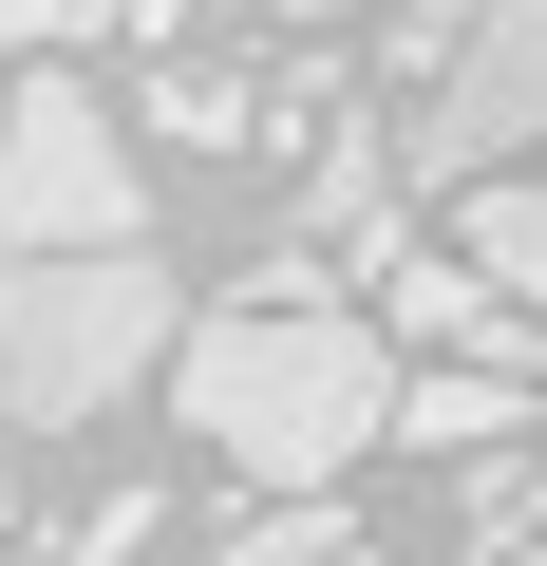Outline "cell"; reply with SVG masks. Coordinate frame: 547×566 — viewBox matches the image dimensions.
Wrapping results in <instances>:
<instances>
[{
    "mask_svg": "<svg viewBox=\"0 0 547 566\" xmlns=\"http://www.w3.org/2000/svg\"><path fill=\"white\" fill-rule=\"evenodd\" d=\"M397 340L378 322H340V303H303V283H264V303H227V322H189V359H170V416L227 453V472H264V491H340L378 434H397Z\"/></svg>",
    "mask_w": 547,
    "mask_h": 566,
    "instance_id": "6da1fadb",
    "label": "cell"
},
{
    "mask_svg": "<svg viewBox=\"0 0 547 566\" xmlns=\"http://www.w3.org/2000/svg\"><path fill=\"white\" fill-rule=\"evenodd\" d=\"M151 359H189L170 340V264H133V245H0V434H76Z\"/></svg>",
    "mask_w": 547,
    "mask_h": 566,
    "instance_id": "7a4b0ae2",
    "label": "cell"
},
{
    "mask_svg": "<svg viewBox=\"0 0 547 566\" xmlns=\"http://www.w3.org/2000/svg\"><path fill=\"white\" fill-rule=\"evenodd\" d=\"M133 227H151V189H133L114 95L20 76V114H0V245H133Z\"/></svg>",
    "mask_w": 547,
    "mask_h": 566,
    "instance_id": "3957f363",
    "label": "cell"
},
{
    "mask_svg": "<svg viewBox=\"0 0 547 566\" xmlns=\"http://www.w3.org/2000/svg\"><path fill=\"white\" fill-rule=\"evenodd\" d=\"M528 151H547V0H491V20L434 57V95H415L397 170H415V189H509Z\"/></svg>",
    "mask_w": 547,
    "mask_h": 566,
    "instance_id": "277c9868",
    "label": "cell"
},
{
    "mask_svg": "<svg viewBox=\"0 0 547 566\" xmlns=\"http://www.w3.org/2000/svg\"><path fill=\"white\" fill-rule=\"evenodd\" d=\"M397 434H415V453H509V434H528V397H509L491 359H434V378L397 397Z\"/></svg>",
    "mask_w": 547,
    "mask_h": 566,
    "instance_id": "5b68a950",
    "label": "cell"
},
{
    "mask_svg": "<svg viewBox=\"0 0 547 566\" xmlns=\"http://www.w3.org/2000/svg\"><path fill=\"white\" fill-rule=\"evenodd\" d=\"M453 245H472V264L509 283V303L547 322V170H509V189H472V208H453Z\"/></svg>",
    "mask_w": 547,
    "mask_h": 566,
    "instance_id": "8992f818",
    "label": "cell"
},
{
    "mask_svg": "<svg viewBox=\"0 0 547 566\" xmlns=\"http://www.w3.org/2000/svg\"><path fill=\"white\" fill-rule=\"evenodd\" d=\"M378 189H397V151H378V133H340V151H322V227H378Z\"/></svg>",
    "mask_w": 547,
    "mask_h": 566,
    "instance_id": "52a82bcc",
    "label": "cell"
},
{
    "mask_svg": "<svg viewBox=\"0 0 547 566\" xmlns=\"http://www.w3.org/2000/svg\"><path fill=\"white\" fill-rule=\"evenodd\" d=\"M95 20H151V0H0V39H20V57H39V39H95Z\"/></svg>",
    "mask_w": 547,
    "mask_h": 566,
    "instance_id": "ba28073f",
    "label": "cell"
},
{
    "mask_svg": "<svg viewBox=\"0 0 547 566\" xmlns=\"http://www.w3.org/2000/svg\"><path fill=\"white\" fill-rule=\"evenodd\" d=\"M133 547H151V491H114V510H76V547H57V566H133Z\"/></svg>",
    "mask_w": 547,
    "mask_h": 566,
    "instance_id": "9c48e42d",
    "label": "cell"
},
{
    "mask_svg": "<svg viewBox=\"0 0 547 566\" xmlns=\"http://www.w3.org/2000/svg\"><path fill=\"white\" fill-rule=\"evenodd\" d=\"M415 20H453V39H472V20H491V0H415Z\"/></svg>",
    "mask_w": 547,
    "mask_h": 566,
    "instance_id": "30bf717a",
    "label": "cell"
},
{
    "mask_svg": "<svg viewBox=\"0 0 547 566\" xmlns=\"http://www.w3.org/2000/svg\"><path fill=\"white\" fill-rule=\"evenodd\" d=\"M509 566H547V547H509Z\"/></svg>",
    "mask_w": 547,
    "mask_h": 566,
    "instance_id": "8fae6325",
    "label": "cell"
},
{
    "mask_svg": "<svg viewBox=\"0 0 547 566\" xmlns=\"http://www.w3.org/2000/svg\"><path fill=\"white\" fill-rule=\"evenodd\" d=\"M0 114H20V95H0Z\"/></svg>",
    "mask_w": 547,
    "mask_h": 566,
    "instance_id": "7c38bea8",
    "label": "cell"
}]
</instances>
